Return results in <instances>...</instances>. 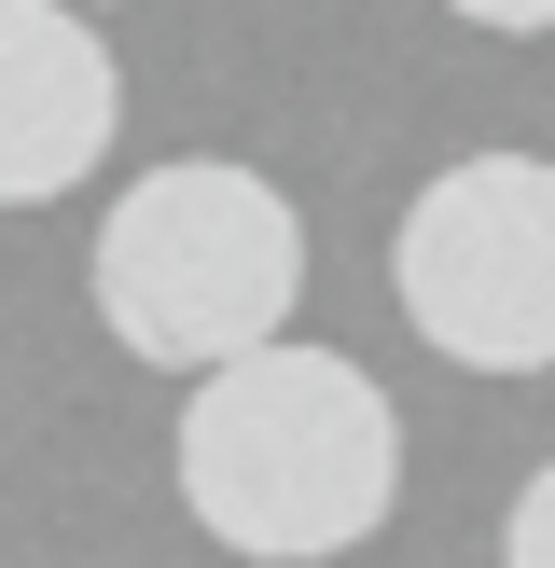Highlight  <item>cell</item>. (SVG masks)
Here are the masks:
<instances>
[{"label": "cell", "mask_w": 555, "mask_h": 568, "mask_svg": "<svg viewBox=\"0 0 555 568\" xmlns=\"http://www.w3.org/2000/svg\"><path fill=\"white\" fill-rule=\"evenodd\" d=\"M403 499V416L347 347H236L181 403V514L250 568L361 555Z\"/></svg>", "instance_id": "cell-1"}, {"label": "cell", "mask_w": 555, "mask_h": 568, "mask_svg": "<svg viewBox=\"0 0 555 568\" xmlns=\"http://www.w3.org/2000/svg\"><path fill=\"white\" fill-rule=\"evenodd\" d=\"M83 277H98V320H111L125 361L209 375V361L292 333V305H305V222H292L278 181H250V166H222V153H181V166H139V181L111 194Z\"/></svg>", "instance_id": "cell-2"}, {"label": "cell", "mask_w": 555, "mask_h": 568, "mask_svg": "<svg viewBox=\"0 0 555 568\" xmlns=\"http://www.w3.org/2000/svg\"><path fill=\"white\" fill-rule=\"evenodd\" d=\"M403 320L458 375H555V166L472 153L403 209Z\"/></svg>", "instance_id": "cell-3"}, {"label": "cell", "mask_w": 555, "mask_h": 568, "mask_svg": "<svg viewBox=\"0 0 555 568\" xmlns=\"http://www.w3.org/2000/svg\"><path fill=\"white\" fill-rule=\"evenodd\" d=\"M111 125H125V70L70 0H0V209H56L98 181Z\"/></svg>", "instance_id": "cell-4"}, {"label": "cell", "mask_w": 555, "mask_h": 568, "mask_svg": "<svg viewBox=\"0 0 555 568\" xmlns=\"http://www.w3.org/2000/svg\"><path fill=\"white\" fill-rule=\"evenodd\" d=\"M500 568H555V458L514 486V514H500Z\"/></svg>", "instance_id": "cell-5"}, {"label": "cell", "mask_w": 555, "mask_h": 568, "mask_svg": "<svg viewBox=\"0 0 555 568\" xmlns=\"http://www.w3.org/2000/svg\"><path fill=\"white\" fill-rule=\"evenodd\" d=\"M444 14H472V28H555V0H444Z\"/></svg>", "instance_id": "cell-6"}]
</instances>
